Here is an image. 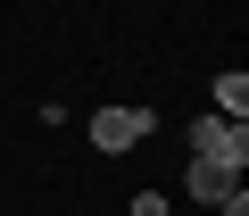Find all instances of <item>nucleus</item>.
I'll use <instances>...</instances> for the list:
<instances>
[{"label": "nucleus", "mask_w": 249, "mask_h": 216, "mask_svg": "<svg viewBox=\"0 0 249 216\" xmlns=\"http://www.w3.org/2000/svg\"><path fill=\"white\" fill-rule=\"evenodd\" d=\"M191 158L249 166V125H241V117H191Z\"/></svg>", "instance_id": "nucleus-1"}, {"label": "nucleus", "mask_w": 249, "mask_h": 216, "mask_svg": "<svg viewBox=\"0 0 249 216\" xmlns=\"http://www.w3.org/2000/svg\"><path fill=\"white\" fill-rule=\"evenodd\" d=\"M158 133V108H100L91 117V142L116 158V150H133V142H150Z\"/></svg>", "instance_id": "nucleus-2"}, {"label": "nucleus", "mask_w": 249, "mask_h": 216, "mask_svg": "<svg viewBox=\"0 0 249 216\" xmlns=\"http://www.w3.org/2000/svg\"><path fill=\"white\" fill-rule=\"evenodd\" d=\"M191 191H199L208 208H224V199L241 191V166H216V158H191Z\"/></svg>", "instance_id": "nucleus-3"}, {"label": "nucleus", "mask_w": 249, "mask_h": 216, "mask_svg": "<svg viewBox=\"0 0 249 216\" xmlns=\"http://www.w3.org/2000/svg\"><path fill=\"white\" fill-rule=\"evenodd\" d=\"M208 91H216V117H241V108H249V75H241V67H224Z\"/></svg>", "instance_id": "nucleus-4"}, {"label": "nucleus", "mask_w": 249, "mask_h": 216, "mask_svg": "<svg viewBox=\"0 0 249 216\" xmlns=\"http://www.w3.org/2000/svg\"><path fill=\"white\" fill-rule=\"evenodd\" d=\"M133 216H166V199H158V191H142V199H133Z\"/></svg>", "instance_id": "nucleus-5"}]
</instances>
